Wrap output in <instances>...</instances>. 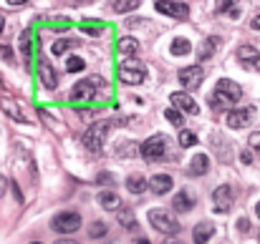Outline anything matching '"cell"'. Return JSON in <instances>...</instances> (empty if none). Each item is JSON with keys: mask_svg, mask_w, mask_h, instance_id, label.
<instances>
[{"mask_svg": "<svg viewBox=\"0 0 260 244\" xmlns=\"http://www.w3.org/2000/svg\"><path fill=\"white\" fill-rule=\"evenodd\" d=\"M56 244H76V242H71V239H58Z\"/></svg>", "mask_w": 260, "mask_h": 244, "instance_id": "42", "label": "cell"}, {"mask_svg": "<svg viewBox=\"0 0 260 244\" xmlns=\"http://www.w3.org/2000/svg\"><path fill=\"white\" fill-rule=\"evenodd\" d=\"M28 0H8V5H25Z\"/></svg>", "mask_w": 260, "mask_h": 244, "instance_id": "39", "label": "cell"}, {"mask_svg": "<svg viewBox=\"0 0 260 244\" xmlns=\"http://www.w3.org/2000/svg\"><path fill=\"white\" fill-rule=\"evenodd\" d=\"M71 46H74L71 40H56V43L51 46V51H53V56H63V53H66Z\"/></svg>", "mask_w": 260, "mask_h": 244, "instance_id": "31", "label": "cell"}, {"mask_svg": "<svg viewBox=\"0 0 260 244\" xmlns=\"http://www.w3.org/2000/svg\"><path fill=\"white\" fill-rule=\"evenodd\" d=\"M126 189H129V194H142V191L149 189V184H147V179L142 174H132L126 179Z\"/></svg>", "mask_w": 260, "mask_h": 244, "instance_id": "22", "label": "cell"}, {"mask_svg": "<svg viewBox=\"0 0 260 244\" xmlns=\"http://www.w3.org/2000/svg\"><path fill=\"white\" fill-rule=\"evenodd\" d=\"M58 234H74V232H79V227H81V214L79 212H61V214H56L53 217V224H51Z\"/></svg>", "mask_w": 260, "mask_h": 244, "instance_id": "7", "label": "cell"}, {"mask_svg": "<svg viewBox=\"0 0 260 244\" xmlns=\"http://www.w3.org/2000/svg\"><path fill=\"white\" fill-rule=\"evenodd\" d=\"M250 118H253V108H235V111L228 113V126L230 129H243V126L250 124Z\"/></svg>", "mask_w": 260, "mask_h": 244, "instance_id": "12", "label": "cell"}, {"mask_svg": "<svg viewBox=\"0 0 260 244\" xmlns=\"http://www.w3.org/2000/svg\"><path fill=\"white\" fill-rule=\"evenodd\" d=\"M139 151H142V156H144L147 161H159V159L165 156V151H167V136H165V134H157V136L147 139Z\"/></svg>", "mask_w": 260, "mask_h": 244, "instance_id": "6", "label": "cell"}, {"mask_svg": "<svg viewBox=\"0 0 260 244\" xmlns=\"http://www.w3.org/2000/svg\"><path fill=\"white\" fill-rule=\"evenodd\" d=\"M202 78H205L202 66H187V68H182V71H179V83H182L187 91L197 88V86L202 83Z\"/></svg>", "mask_w": 260, "mask_h": 244, "instance_id": "11", "label": "cell"}, {"mask_svg": "<svg viewBox=\"0 0 260 244\" xmlns=\"http://www.w3.org/2000/svg\"><path fill=\"white\" fill-rule=\"evenodd\" d=\"M119 51H121L124 56H134V53L139 51V43H137L132 35H126V38H121V40H119Z\"/></svg>", "mask_w": 260, "mask_h": 244, "instance_id": "24", "label": "cell"}, {"mask_svg": "<svg viewBox=\"0 0 260 244\" xmlns=\"http://www.w3.org/2000/svg\"><path fill=\"white\" fill-rule=\"evenodd\" d=\"M172 207L177 209V212H179V214H184V212H192V207H194V199H192V194H189V191H179V194H174Z\"/></svg>", "mask_w": 260, "mask_h": 244, "instance_id": "19", "label": "cell"}, {"mask_svg": "<svg viewBox=\"0 0 260 244\" xmlns=\"http://www.w3.org/2000/svg\"><path fill=\"white\" fill-rule=\"evenodd\" d=\"M116 13H129V10H137L139 8V0H114L111 5Z\"/></svg>", "mask_w": 260, "mask_h": 244, "instance_id": "26", "label": "cell"}, {"mask_svg": "<svg viewBox=\"0 0 260 244\" xmlns=\"http://www.w3.org/2000/svg\"><path fill=\"white\" fill-rule=\"evenodd\" d=\"M207 171H210V156H207V154L192 156V161H189V174H192V176H205Z\"/></svg>", "mask_w": 260, "mask_h": 244, "instance_id": "16", "label": "cell"}, {"mask_svg": "<svg viewBox=\"0 0 260 244\" xmlns=\"http://www.w3.org/2000/svg\"><path fill=\"white\" fill-rule=\"evenodd\" d=\"M220 48V38H215V35H210L205 43H202V48H200V53H197V58H200V63L202 61H207V58H212V53Z\"/></svg>", "mask_w": 260, "mask_h": 244, "instance_id": "21", "label": "cell"}, {"mask_svg": "<svg viewBox=\"0 0 260 244\" xmlns=\"http://www.w3.org/2000/svg\"><path fill=\"white\" fill-rule=\"evenodd\" d=\"M134 244H152V242H149L147 237H139V239H137V242H134Z\"/></svg>", "mask_w": 260, "mask_h": 244, "instance_id": "41", "label": "cell"}, {"mask_svg": "<svg viewBox=\"0 0 260 244\" xmlns=\"http://www.w3.org/2000/svg\"><path fill=\"white\" fill-rule=\"evenodd\" d=\"M170 101L174 103V108H179V111H184V113H189V116H197L200 113V106H197V101L189 96V93H184V91H177L170 96Z\"/></svg>", "mask_w": 260, "mask_h": 244, "instance_id": "10", "label": "cell"}, {"mask_svg": "<svg viewBox=\"0 0 260 244\" xmlns=\"http://www.w3.org/2000/svg\"><path fill=\"white\" fill-rule=\"evenodd\" d=\"M3 23H5V20H3V15H0V33H3Z\"/></svg>", "mask_w": 260, "mask_h": 244, "instance_id": "45", "label": "cell"}, {"mask_svg": "<svg viewBox=\"0 0 260 244\" xmlns=\"http://www.w3.org/2000/svg\"><path fill=\"white\" fill-rule=\"evenodd\" d=\"M104 86H106V81L99 78V76L84 78V81H79L71 88V101H74V103H91V101H96L99 88H104Z\"/></svg>", "mask_w": 260, "mask_h": 244, "instance_id": "2", "label": "cell"}, {"mask_svg": "<svg viewBox=\"0 0 260 244\" xmlns=\"http://www.w3.org/2000/svg\"><path fill=\"white\" fill-rule=\"evenodd\" d=\"M212 234H215V227H212L210 222H200V224L192 229V242L194 244H207Z\"/></svg>", "mask_w": 260, "mask_h": 244, "instance_id": "15", "label": "cell"}, {"mask_svg": "<svg viewBox=\"0 0 260 244\" xmlns=\"http://www.w3.org/2000/svg\"><path fill=\"white\" fill-rule=\"evenodd\" d=\"M99 204H101L106 212H119V209H121V199H119L114 191H101V194H99Z\"/></svg>", "mask_w": 260, "mask_h": 244, "instance_id": "20", "label": "cell"}, {"mask_svg": "<svg viewBox=\"0 0 260 244\" xmlns=\"http://www.w3.org/2000/svg\"><path fill=\"white\" fill-rule=\"evenodd\" d=\"M215 3H217V13H230L233 8H238L235 5L238 0H215Z\"/></svg>", "mask_w": 260, "mask_h": 244, "instance_id": "32", "label": "cell"}, {"mask_svg": "<svg viewBox=\"0 0 260 244\" xmlns=\"http://www.w3.org/2000/svg\"><path fill=\"white\" fill-rule=\"evenodd\" d=\"M238 58H240V63H243V66L253 68V66L260 61V51H258V48H253V46H240Z\"/></svg>", "mask_w": 260, "mask_h": 244, "instance_id": "17", "label": "cell"}, {"mask_svg": "<svg viewBox=\"0 0 260 244\" xmlns=\"http://www.w3.org/2000/svg\"><path fill=\"white\" fill-rule=\"evenodd\" d=\"M157 13L177 18V20H184V18L189 15L187 5H184V3H177V0H159V3H157Z\"/></svg>", "mask_w": 260, "mask_h": 244, "instance_id": "9", "label": "cell"}, {"mask_svg": "<svg viewBox=\"0 0 260 244\" xmlns=\"http://www.w3.org/2000/svg\"><path fill=\"white\" fill-rule=\"evenodd\" d=\"M109 129H111V124L109 121H101V124H93V126H88L86 134H84V146H86L88 151H101L104 149V144H106V134H109Z\"/></svg>", "mask_w": 260, "mask_h": 244, "instance_id": "5", "label": "cell"}, {"mask_svg": "<svg viewBox=\"0 0 260 244\" xmlns=\"http://www.w3.org/2000/svg\"><path fill=\"white\" fill-rule=\"evenodd\" d=\"M149 224H152L157 232L170 234V237L182 229V224L174 219V214L172 212H167V209H152V212H149Z\"/></svg>", "mask_w": 260, "mask_h": 244, "instance_id": "3", "label": "cell"}, {"mask_svg": "<svg viewBox=\"0 0 260 244\" xmlns=\"http://www.w3.org/2000/svg\"><path fill=\"white\" fill-rule=\"evenodd\" d=\"M106 232H109V227H106L104 222H93V224L88 227V237H91V239H101V237H106Z\"/></svg>", "mask_w": 260, "mask_h": 244, "instance_id": "27", "label": "cell"}, {"mask_svg": "<svg viewBox=\"0 0 260 244\" xmlns=\"http://www.w3.org/2000/svg\"><path fill=\"white\" fill-rule=\"evenodd\" d=\"M248 141H250V146H253L255 151H260V134H250V139H248Z\"/></svg>", "mask_w": 260, "mask_h": 244, "instance_id": "35", "label": "cell"}, {"mask_svg": "<svg viewBox=\"0 0 260 244\" xmlns=\"http://www.w3.org/2000/svg\"><path fill=\"white\" fill-rule=\"evenodd\" d=\"M240 159H243V164H250L253 161V151H248V149H245V151L240 154Z\"/></svg>", "mask_w": 260, "mask_h": 244, "instance_id": "36", "label": "cell"}, {"mask_svg": "<svg viewBox=\"0 0 260 244\" xmlns=\"http://www.w3.org/2000/svg\"><path fill=\"white\" fill-rule=\"evenodd\" d=\"M165 244H182V239H167Z\"/></svg>", "mask_w": 260, "mask_h": 244, "instance_id": "43", "label": "cell"}, {"mask_svg": "<svg viewBox=\"0 0 260 244\" xmlns=\"http://www.w3.org/2000/svg\"><path fill=\"white\" fill-rule=\"evenodd\" d=\"M30 244H43V242H30Z\"/></svg>", "mask_w": 260, "mask_h": 244, "instance_id": "46", "label": "cell"}, {"mask_svg": "<svg viewBox=\"0 0 260 244\" xmlns=\"http://www.w3.org/2000/svg\"><path fill=\"white\" fill-rule=\"evenodd\" d=\"M165 118H167L170 124H174V126H182V124H184V118H182V111H179V108H167V111H165Z\"/></svg>", "mask_w": 260, "mask_h": 244, "instance_id": "30", "label": "cell"}, {"mask_svg": "<svg viewBox=\"0 0 260 244\" xmlns=\"http://www.w3.org/2000/svg\"><path fill=\"white\" fill-rule=\"evenodd\" d=\"M238 229H240L243 234H245V232H250V222H248L245 217H240V219H238Z\"/></svg>", "mask_w": 260, "mask_h": 244, "instance_id": "34", "label": "cell"}, {"mask_svg": "<svg viewBox=\"0 0 260 244\" xmlns=\"http://www.w3.org/2000/svg\"><path fill=\"white\" fill-rule=\"evenodd\" d=\"M172 56H187L189 51H192V46H189V40L187 38H174V43H172Z\"/></svg>", "mask_w": 260, "mask_h": 244, "instance_id": "25", "label": "cell"}, {"mask_svg": "<svg viewBox=\"0 0 260 244\" xmlns=\"http://www.w3.org/2000/svg\"><path fill=\"white\" fill-rule=\"evenodd\" d=\"M212 204H215V212L228 214V212L233 209V186H230V184H220V186L212 191Z\"/></svg>", "mask_w": 260, "mask_h": 244, "instance_id": "8", "label": "cell"}, {"mask_svg": "<svg viewBox=\"0 0 260 244\" xmlns=\"http://www.w3.org/2000/svg\"><path fill=\"white\" fill-rule=\"evenodd\" d=\"M172 176L170 174H157V176H152L149 179V189L157 194V196H165V194H170L172 191Z\"/></svg>", "mask_w": 260, "mask_h": 244, "instance_id": "13", "label": "cell"}, {"mask_svg": "<svg viewBox=\"0 0 260 244\" xmlns=\"http://www.w3.org/2000/svg\"><path fill=\"white\" fill-rule=\"evenodd\" d=\"M38 76H41L43 88H48V91H53V88L58 86V76H56V71H53V66H51L48 61H41V63H38Z\"/></svg>", "mask_w": 260, "mask_h": 244, "instance_id": "14", "label": "cell"}, {"mask_svg": "<svg viewBox=\"0 0 260 244\" xmlns=\"http://www.w3.org/2000/svg\"><path fill=\"white\" fill-rule=\"evenodd\" d=\"M84 68H86V61L79 58V56H71V58L66 61V71H69V73H76V71H84Z\"/></svg>", "mask_w": 260, "mask_h": 244, "instance_id": "28", "label": "cell"}, {"mask_svg": "<svg viewBox=\"0 0 260 244\" xmlns=\"http://www.w3.org/2000/svg\"><path fill=\"white\" fill-rule=\"evenodd\" d=\"M0 108H3V111H5V113H8V116H10L13 121H20V124H28V118H25V113L20 111V106H18L15 101H10V98H3V101H0Z\"/></svg>", "mask_w": 260, "mask_h": 244, "instance_id": "18", "label": "cell"}, {"mask_svg": "<svg viewBox=\"0 0 260 244\" xmlns=\"http://www.w3.org/2000/svg\"><path fill=\"white\" fill-rule=\"evenodd\" d=\"M28 40H30V35H28V33H23V35H20V51H23L25 56L30 53V43H28Z\"/></svg>", "mask_w": 260, "mask_h": 244, "instance_id": "33", "label": "cell"}, {"mask_svg": "<svg viewBox=\"0 0 260 244\" xmlns=\"http://www.w3.org/2000/svg\"><path fill=\"white\" fill-rule=\"evenodd\" d=\"M255 214H258V219H260V201L255 204Z\"/></svg>", "mask_w": 260, "mask_h": 244, "instance_id": "44", "label": "cell"}, {"mask_svg": "<svg viewBox=\"0 0 260 244\" xmlns=\"http://www.w3.org/2000/svg\"><path fill=\"white\" fill-rule=\"evenodd\" d=\"M99 181H114L111 174H99Z\"/></svg>", "mask_w": 260, "mask_h": 244, "instance_id": "38", "label": "cell"}, {"mask_svg": "<svg viewBox=\"0 0 260 244\" xmlns=\"http://www.w3.org/2000/svg\"><path fill=\"white\" fill-rule=\"evenodd\" d=\"M194 144H197V136H194L192 131H184V129H182V131H179V146H182V149H189V146H194Z\"/></svg>", "mask_w": 260, "mask_h": 244, "instance_id": "29", "label": "cell"}, {"mask_svg": "<svg viewBox=\"0 0 260 244\" xmlns=\"http://www.w3.org/2000/svg\"><path fill=\"white\" fill-rule=\"evenodd\" d=\"M116 217H119V224H121L124 229H134V227H137V219H134V214H132L129 207H121V209L116 212Z\"/></svg>", "mask_w": 260, "mask_h": 244, "instance_id": "23", "label": "cell"}, {"mask_svg": "<svg viewBox=\"0 0 260 244\" xmlns=\"http://www.w3.org/2000/svg\"><path fill=\"white\" fill-rule=\"evenodd\" d=\"M240 96H243V88H240L238 83L230 81V78H220L217 86H215V93H212L210 103H212L215 108H228V106H233L235 101H240Z\"/></svg>", "mask_w": 260, "mask_h": 244, "instance_id": "1", "label": "cell"}, {"mask_svg": "<svg viewBox=\"0 0 260 244\" xmlns=\"http://www.w3.org/2000/svg\"><path fill=\"white\" fill-rule=\"evenodd\" d=\"M5 189H8V179H5V176H0V196L5 194Z\"/></svg>", "mask_w": 260, "mask_h": 244, "instance_id": "37", "label": "cell"}, {"mask_svg": "<svg viewBox=\"0 0 260 244\" xmlns=\"http://www.w3.org/2000/svg\"><path fill=\"white\" fill-rule=\"evenodd\" d=\"M144 78H147V68H144L139 61L126 58V61L119 66V81L126 83V86H139V83H144Z\"/></svg>", "mask_w": 260, "mask_h": 244, "instance_id": "4", "label": "cell"}, {"mask_svg": "<svg viewBox=\"0 0 260 244\" xmlns=\"http://www.w3.org/2000/svg\"><path fill=\"white\" fill-rule=\"evenodd\" d=\"M253 28H255V30H260V15H255V18H253Z\"/></svg>", "mask_w": 260, "mask_h": 244, "instance_id": "40", "label": "cell"}]
</instances>
